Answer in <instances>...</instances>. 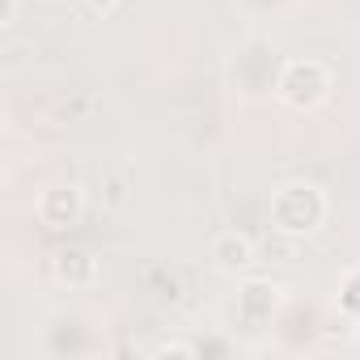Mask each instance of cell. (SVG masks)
<instances>
[{
	"label": "cell",
	"instance_id": "obj_14",
	"mask_svg": "<svg viewBox=\"0 0 360 360\" xmlns=\"http://www.w3.org/2000/svg\"><path fill=\"white\" fill-rule=\"evenodd\" d=\"M352 352H360V326L352 330Z\"/></svg>",
	"mask_w": 360,
	"mask_h": 360
},
{
	"label": "cell",
	"instance_id": "obj_12",
	"mask_svg": "<svg viewBox=\"0 0 360 360\" xmlns=\"http://www.w3.org/2000/svg\"><path fill=\"white\" fill-rule=\"evenodd\" d=\"M81 5H85L89 13H98V18H110V13L123 5V0H81Z\"/></svg>",
	"mask_w": 360,
	"mask_h": 360
},
{
	"label": "cell",
	"instance_id": "obj_7",
	"mask_svg": "<svg viewBox=\"0 0 360 360\" xmlns=\"http://www.w3.org/2000/svg\"><path fill=\"white\" fill-rule=\"evenodd\" d=\"M51 280L60 288H68V292H85V288H94L102 280V263L85 246H60L51 255Z\"/></svg>",
	"mask_w": 360,
	"mask_h": 360
},
{
	"label": "cell",
	"instance_id": "obj_11",
	"mask_svg": "<svg viewBox=\"0 0 360 360\" xmlns=\"http://www.w3.org/2000/svg\"><path fill=\"white\" fill-rule=\"evenodd\" d=\"M148 356H195V343L191 339H161L153 347H144Z\"/></svg>",
	"mask_w": 360,
	"mask_h": 360
},
{
	"label": "cell",
	"instance_id": "obj_10",
	"mask_svg": "<svg viewBox=\"0 0 360 360\" xmlns=\"http://www.w3.org/2000/svg\"><path fill=\"white\" fill-rule=\"evenodd\" d=\"M238 13L255 26H276V22H288L305 0H233Z\"/></svg>",
	"mask_w": 360,
	"mask_h": 360
},
{
	"label": "cell",
	"instance_id": "obj_13",
	"mask_svg": "<svg viewBox=\"0 0 360 360\" xmlns=\"http://www.w3.org/2000/svg\"><path fill=\"white\" fill-rule=\"evenodd\" d=\"M18 9H22V0H0V26H13Z\"/></svg>",
	"mask_w": 360,
	"mask_h": 360
},
{
	"label": "cell",
	"instance_id": "obj_4",
	"mask_svg": "<svg viewBox=\"0 0 360 360\" xmlns=\"http://www.w3.org/2000/svg\"><path fill=\"white\" fill-rule=\"evenodd\" d=\"M335 98V72L326 60L314 56H288L276 77V102L292 115H318Z\"/></svg>",
	"mask_w": 360,
	"mask_h": 360
},
{
	"label": "cell",
	"instance_id": "obj_8",
	"mask_svg": "<svg viewBox=\"0 0 360 360\" xmlns=\"http://www.w3.org/2000/svg\"><path fill=\"white\" fill-rule=\"evenodd\" d=\"M208 263H212L221 276L238 280V276H250V267L259 263V246H255V238H250V233L225 229V233H217V238H212V246H208Z\"/></svg>",
	"mask_w": 360,
	"mask_h": 360
},
{
	"label": "cell",
	"instance_id": "obj_1",
	"mask_svg": "<svg viewBox=\"0 0 360 360\" xmlns=\"http://www.w3.org/2000/svg\"><path fill=\"white\" fill-rule=\"evenodd\" d=\"M34 356L39 360H102L115 352L106 314L89 305H60L51 309L34 330Z\"/></svg>",
	"mask_w": 360,
	"mask_h": 360
},
{
	"label": "cell",
	"instance_id": "obj_9",
	"mask_svg": "<svg viewBox=\"0 0 360 360\" xmlns=\"http://www.w3.org/2000/svg\"><path fill=\"white\" fill-rule=\"evenodd\" d=\"M330 309H335V318H339L347 330H356V326H360V263L343 267V276L335 280Z\"/></svg>",
	"mask_w": 360,
	"mask_h": 360
},
{
	"label": "cell",
	"instance_id": "obj_5",
	"mask_svg": "<svg viewBox=\"0 0 360 360\" xmlns=\"http://www.w3.org/2000/svg\"><path fill=\"white\" fill-rule=\"evenodd\" d=\"M280 56H276V47L263 39V34H255V39H246L238 51H233V60H229V77H233V89L242 94V98H276V77H280Z\"/></svg>",
	"mask_w": 360,
	"mask_h": 360
},
{
	"label": "cell",
	"instance_id": "obj_3",
	"mask_svg": "<svg viewBox=\"0 0 360 360\" xmlns=\"http://www.w3.org/2000/svg\"><path fill=\"white\" fill-rule=\"evenodd\" d=\"M267 221L276 233L292 238V242H305L314 233L326 229L330 221V195L309 183V178H288L271 191V208H267Z\"/></svg>",
	"mask_w": 360,
	"mask_h": 360
},
{
	"label": "cell",
	"instance_id": "obj_6",
	"mask_svg": "<svg viewBox=\"0 0 360 360\" xmlns=\"http://www.w3.org/2000/svg\"><path fill=\"white\" fill-rule=\"evenodd\" d=\"M85 187L81 183H47L39 195H34V217H39V225L43 229H56V233H64V229H77L81 221H85Z\"/></svg>",
	"mask_w": 360,
	"mask_h": 360
},
{
	"label": "cell",
	"instance_id": "obj_2",
	"mask_svg": "<svg viewBox=\"0 0 360 360\" xmlns=\"http://www.w3.org/2000/svg\"><path fill=\"white\" fill-rule=\"evenodd\" d=\"M288 297L292 292L271 276H238L221 301V326L233 330L246 347H259L263 339L271 343V330H276Z\"/></svg>",
	"mask_w": 360,
	"mask_h": 360
}]
</instances>
